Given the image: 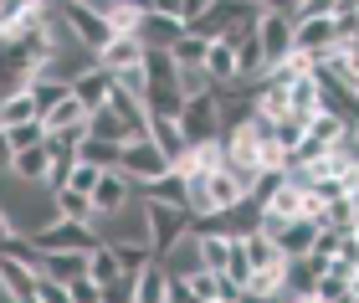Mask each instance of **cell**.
Returning a JSON list of instances; mask_svg holds the SVG:
<instances>
[{"instance_id": "cell-1", "label": "cell", "mask_w": 359, "mask_h": 303, "mask_svg": "<svg viewBox=\"0 0 359 303\" xmlns=\"http://www.w3.org/2000/svg\"><path fill=\"white\" fill-rule=\"evenodd\" d=\"M144 216H149V247H154V257H170V252L195 231V211H190V206L144 201Z\"/></svg>"}, {"instance_id": "cell-2", "label": "cell", "mask_w": 359, "mask_h": 303, "mask_svg": "<svg viewBox=\"0 0 359 303\" xmlns=\"http://www.w3.org/2000/svg\"><path fill=\"white\" fill-rule=\"evenodd\" d=\"M257 41H262V57L267 67L292 57V46H298V21H292L287 11H262L257 15Z\"/></svg>"}, {"instance_id": "cell-3", "label": "cell", "mask_w": 359, "mask_h": 303, "mask_svg": "<svg viewBox=\"0 0 359 303\" xmlns=\"http://www.w3.org/2000/svg\"><path fill=\"white\" fill-rule=\"evenodd\" d=\"M118 170H123L134 185H149V180H159V175L175 170V165H170V154L159 149L149 134H144V139H128V144H123V165H118Z\"/></svg>"}, {"instance_id": "cell-4", "label": "cell", "mask_w": 359, "mask_h": 303, "mask_svg": "<svg viewBox=\"0 0 359 303\" xmlns=\"http://www.w3.org/2000/svg\"><path fill=\"white\" fill-rule=\"evenodd\" d=\"M62 6V15H67V26H72V36L83 41V46H108V36H113V21L97 6H88V0H57Z\"/></svg>"}, {"instance_id": "cell-5", "label": "cell", "mask_w": 359, "mask_h": 303, "mask_svg": "<svg viewBox=\"0 0 359 303\" xmlns=\"http://www.w3.org/2000/svg\"><path fill=\"white\" fill-rule=\"evenodd\" d=\"M180 129H185L190 144H201V139H216V134H221V103H216V88L201 93V98H185Z\"/></svg>"}, {"instance_id": "cell-6", "label": "cell", "mask_w": 359, "mask_h": 303, "mask_svg": "<svg viewBox=\"0 0 359 303\" xmlns=\"http://www.w3.org/2000/svg\"><path fill=\"white\" fill-rule=\"evenodd\" d=\"M292 21H298V52H308V57H329L344 46L334 15H292Z\"/></svg>"}, {"instance_id": "cell-7", "label": "cell", "mask_w": 359, "mask_h": 303, "mask_svg": "<svg viewBox=\"0 0 359 303\" xmlns=\"http://www.w3.org/2000/svg\"><path fill=\"white\" fill-rule=\"evenodd\" d=\"M36 278H41V267H31L26 257H15V252L0 247V288H6V298L36 303Z\"/></svg>"}, {"instance_id": "cell-8", "label": "cell", "mask_w": 359, "mask_h": 303, "mask_svg": "<svg viewBox=\"0 0 359 303\" xmlns=\"http://www.w3.org/2000/svg\"><path fill=\"white\" fill-rule=\"evenodd\" d=\"M134 196H139V185L128 180L118 165H113V170H103V180L93 185V211H97V216H113V211H123Z\"/></svg>"}, {"instance_id": "cell-9", "label": "cell", "mask_w": 359, "mask_h": 303, "mask_svg": "<svg viewBox=\"0 0 359 303\" xmlns=\"http://www.w3.org/2000/svg\"><path fill=\"white\" fill-rule=\"evenodd\" d=\"M144 62V41H139V31H113L108 46H97V67H108L113 77L128 72V67H139Z\"/></svg>"}, {"instance_id": "cell-10", "label": "cell", "mask_w": 359, "mask_h": 303, "mask_svg": "<svg viewBox=\"0 0 359 303\" xmlns=\"http://www.w3.org/2000/svg\"><path fill=\"white\" fill-rule=\"evenodd\" d=\"M11 175L26 180V185H46V175H52V134H46L41 144H31V149H15Z\"/></svg>"}, {"instance_id": "cell-11", "label": "cell", "mask_w": 359, "mask_h": 303, "mask_svg": "<svg viewBox=\"0 0 359 303\" xmlns=\"http://www.w3.org/2000/svg\"><path fill=\"white\" fill-rule=\"evenodd\" d=\"M318 231H323V221H318V216H292V221H283V227H277L272 236H277V247H283L287 257H308Z\"/></svg>"}, {"instance_id": "cell-12", "label": "cell", "mask_w": 359, "mask_h": 303, "mask_svg": "<svg viewBox=\"0 0 359 303\" xmlns=\"http://www.w3.org/2000/svg\"><path fill=\"white\" fill-rule=\"evenodd\" d=\"M139 41L144 46H175L180 31H185V15H165V11H144L139 15Z\"/></svg>"}, {"instance_id": "cell-13", "label": "cell", "mask_w": 359, "mask_h": 303, "mask_svg": "<svg viewBox=\"0 0 359 303\" xmlns=\"http://www.w3.org/2000/svg\"><path fill=\"white\" fill-rule=\"evenodd\" d=\"M113 83H118V77H113L108 67H97V62H93L88 72H77V77H72V93H77V98H83L88 108H103V103L113 98Z\"/></svg>"}, {"instance_id": "cell-14", "label": "cell", "mask_w": 359, "mask_h": 303, "mask_svg": "<svg viewBox=\"0 0 359 303\" xmlns=\"http://www.w3.org/2000/svg\"><path fill=\"white\" fill-rule=\"evenodd\" d=\"M318 288V262L313 257H287L283 262V298H313Z\"/></svg>"}, {"instance_id": "cell-15", "label": "cell", "mask_w": 359, "mask_h": 303, "mask_svg": "<svg viewBox=\"0 0 359 303\" xmlns=\"http://www.w3.org/2000/svg\"><path fill=\"white\" fill-rule=\"evenodd\" d=\"M46 129H52V134H67V129H88V119H93V108L83 103V98H77V93H67V98H62L57 108H46Z\"/></svg>"}, {"instance_id": "cell-16", "label": "cell", "mask_w": 359, "mask_h": 303, "mask_svg": "<svg viewBox=\"0 0 359 303\" xmlns=\"http://www.w3.org/2000/svg\"><path fill=\"white\" fill-rule=\"evenodd\" d=\"M231 247H236V236H231V231H195L201 267H210V273H226V262H231Z\"/></svg>"}, {"instance_id": "cell-17", "label": "cell", "mask_w": 359, "mask_h": 303, "mask_svg": "<svg viewBox=\"0 0 359 303\" xmlns=\"http://www.w3.org/2000/svg\"><path fill=\"white\" fill-rule=\"evenodd\" d=\"M165 298H170V267H165V257H154L134 278V303H165Z\"/></svg>"}, {"instance_id": "cell-18", "label": "cell", "mask_w": 359, "mask_h": 303, "mask_svg": "<svg viewBox=\"0 0 359 303\" xmlns=\"http://www.w3.org/2000/svg\"><path fill=\"white\" fill-rule=\"evenodd\" d=\"M144 103H149L154 119H180V114H185V93H180V83H149V88H144Z\"/></svg>"}, {"instance_id": "cell-19", "label": "cell", "mask_w": 359, "mask_h": 303, "mask_svg": "<svg viewBox=\"0 0 359 303\" xmlns=\"http://www.w3.org/2000/svg\"><path fill=\"white\" fill-rule=\"evenodd\" d=\"M88 273L103 283V293L113 288V283H123L128 273H123V262H118V252H113V242H97L93 252H88Z\"/></svg>"}, {"instance_id": "cell-20", "label": "cell", "mask_w": 359, "mask_h": 303, "mask_svg": "<svg viewBox=\"0 0 359 303\" xmlns=\"http://www.w3.org/2000/svg\"><path fill=\"white\" fill-rule=\"evenodd\" d=\"M31 119H41V103L31 98V88H15L0 98V123L6 129H15V123H31Z\"/></svg>"}, {"instance_id": "cell-21", "label": "cell", "mask_w": 359, "mask_h": 303, "mask_svg": "<svg viewBox=\"0 0 359 303\" xmlns=\"http://www.w3.org/2000/svg\"><path fill=\"white\" fill-rule=\"evenodd\" d=\"M41 273H52L62 283H72V278H83L88 273V252H41Z\"/></svg>"}, {"instance_id": "cell-22", "label": "cell", "mask_w": 359, "mask_h": 303, "mask_svg": "<svg viewBox=\"0 0 359 303\" xmlns=\"http://www.w3.org/2000/svg\"><path fill=\"white\" fill-rule=\"evenodd\" d=\"M144 201H170V206H185V170H165L159 180L139 185Z\"/></svg>"}, {"instance_id": "cell-23", "label": "cell", "mask_w": 359, "mask_h": 303, "mask_svg": "<svg viewBox=\"0 0 359 303\" xmlns=\"http://www.w3.org/2000/svg\"><path fill=\"white\" fill-rule=\"evenodd\" d=\"M88 134H97V139H118V144H128V119H123L113 103H103V108H93Z\"/></svg>"}, {"instance_id": "cell-24", "label": "cell", "mask_w": 359, "mask_h": 303, "mask_svg": "<svg viewBox=\"0 0 359 303\" xmlns=\"http://www.w3.org/2000/svg\"><path fill=\"white\" fill-rule=\"evenodd\" d=\"M52 196H57V216H72V221H97L88 190H77V185H57Z\"/></svg>"}, {"instance_id": "cell-25", "label": "cell", "mask_w": 359, "mask_h": 303, "mask_svg": "<svg viewBox=\"0 0 359 303\" xmlns=\"http://www.w3.org/2000/svg\"><path fill=\"white\" fill-rule=\"evenodd\" d=\"M149 139L170 154V165L190 149V139H185V129H180V119H154V123H149Z\"/></svg>"}, {"instance_id": "cell-26", "label": "cell", "mask_w": 359, "mask_h": 303, "mask_svg": "<svg viewBox=\"0 0 359 303\" xmlns=\"http://www.w3.org/2000/svg\"><path fill=\"white\" fill-rule=\"evenodd\" d=\"M323 227H339V231H354V221H359V196H349V190H339V196L323 206Z\"/></svg>"}, {"instance_id": "cell-27", "label": "cell", "mask_w": 359, "mask_h": 303, "mask_svg": "<svg viewBox=\"0 0 359 303\" xmlns=\"http://www.w3.org/2000/svg\"><path fill=\"white\" fill-rule=\"evenodd\" d=\"M77 159H93V165L113 170V165H123V144H118V139H97V134H88L83 144H77Z\"/></svg>"}, {"instance_id": "cell-28", "label": "cell", "mask_w": 359, "mask_h": 303, "mask_svg": "<svg viewBox=\"0 0 359 303\" xmlns=\"http://www.w3.org/2000/svg\"><path fill=\"white\" fill-rule=\"evenodd\" d=\"M144 72H149V83H175L180 77L175 46H144Z\"/></svg>"}, {"instance_id": "cell-29", "label": "cell", "mask_w": 359, "mask_h": 303, "mask_svg": "<svg viewBox=\"0 0 359 303\" xmlns=\"http://www.w3.org/2000/svg\"><path fill=\"white\" fill-rule=\"evenodd\" d=\"M318 108H323V88H318V72H303L298 83H292V114L313 119Z\"/></svg>"}, {"instance_id": "cell-30", "label": "cell", "mask_w": 359, "mask_h": 303, "mask_svg": "<svg viewBox=\"0 0 359 303\" xmlns=\"http://www.w3.org/2000/svg\"><path fill=\"white\" fill-rule=\"evenodd\" d=\"M236 77H252V83H257V77H267V57H262V41H257V31L236 46Z\"/></svg>"}, {"instance_id": "cell-31", "label": "cell", "mask_w": 359, "mask_h": 303, "mask_svg": "<svg viewBox=\"0 0 359 303\" xmlns=\"http://www.w3.org/2000/svg\"><path fill=\"white\" fill-rule=\"evenodd\" d=\"M205 67H210V77H216V83L236 77V41L216 36V41H210V52H205Z\"/></svg>"}, {"instance_id": "cell-32", "label": "cell", "mask_w": 359, "mask_h": 303, "mask_svg": "<svg viewBox=\"0 0 359 303\" xmlns=\"http://www.w3.org/2000/svg\"><path fill=\"white\" fill-rule=\"evenodd\" d=\"M205 52H210V36H201V31H180V41H175V62L180 67H201L205 62Z\"/></svg>"}, {"instance_id": "cell-33", "label": "cell", "mask_w": 359, "mask_h": 303, "mask_svg": "<svg viewBox=\"0 0 359 303\" xmlns=\"http://www.w3.org/2000/svg\"><path fill=\"white\" fill-rule=\"evenodd\" d=\"M283 262L277 267H257V273L247 278V298H283Z\"/></svg>"}, {"instance_id": "cell-34", "label": "cell", "mask_w": 359, "mask_h": 303, "mask_svg": "<svg viewBox=\"0 0 359 303\" xmlns=\"http://www.w3.org/2000/svg\"><path fill=\"white\" fill-rule=\"evenodd\" d=\"M175 83H180V93H185V98H201V93H210V88H216V77H210V67L201 62V67H180V77H175Z\"/></svg>"}, {"instance_id": "cell-35", "label": "cell", "mask_w": 359, "mask_h": 303, "mask_svg": "<svg viewBox=\"0 0 359 303\" xmlns=\"http://www.w3.org/2000/svg\"><path fill=\"white\" fill-rule=\"evenodd\" d=\"M185 283H190V298H201V303H216L221 273H210V267H190V273H185Z\"/></svg>"}, {"instance_id": "cell-36", "label": "cell", "mask_w": 359, "mask_h": 303, "mask_svg": "<svg viewBox=\"0 0 359 303\" xmlns=\"http://www.w3.org/2000/svg\"><path fill=\"white\" fill-rule=\"evenodd\" d=\"M339 236H344V231H339V227H323V231L313 236V252H308V257H313V262H318V273H323V267H329V262L339 257Z\"/></svg>"}, {"instance_id": "cell-37", "label": "cell", "mask_w": 359, "mask_h": 303, "mask_svg": "<svg viewBox=\"0 0 359 303\" xmlns=\"http://www.w3.org/2000/svg\"><path fill=\"white\" fill-rule=\"evenodd\" d=\"M67 298H72V303H103L108 293H103V283H97L93 273H83V278L67 283Z\"/></svg>"}, {"instance_id": "cell-38", "label": "cell", "mask_w": 359, "mask_h": 303, "mask_svg": "<svg viewBox=\"0 0 359 303\" xmlns=\"http://www.w3.org/2000/svg\"><path fill=\"white\" fill-rule=\"evenodd\" d=\"M103 180V165H93V159H77L72 165V175H67V185H77V190H88L93 196V185Z\"/></svg>"}, {"instance_id": "cell-39", "label": "cell", "mask_w": 359, "mask_h": 303, "mask_svg": "<svg viewBox=\"0 0 359 303\" xmlns=\"http://www.w3.org/2000/svg\"><path fill=\"white\" fill-rule=\"evenodd\" d=\"M62 298H67V283L52 278V273H41L36 278V303H62Z\"/></svg>"}, {"instance_id": "cell-40", "label": "cell", "mask_w": 359, "mask_h": 303, "mask_svg": "<svg viewBox=\"0 0 359 303\" xmlns=\"http://www.w3.org/2000/svg\"><path fill=\"white\" fill-rule=\"evenodd\" d=\"M226 273L241 278V283L252 278V257H247V247H241V236H236V247H231V262H226Z\"/></svg>"}, {"instance_id": "cell-41", "label": "cell", "mask_w": 359, "mask_h": 303, "mask_svg": "<svg viewBox=\"0 0 359 303\" xmlns=\"http://www.w3.org/2000/svg\"><path fill=\"white\" fill-rule=\"evenodd\" d=\"M339 6H344V0H303V6H298V15H334Z\"/></svg>"}, {"instance_id": "cell-42", "label": "cell", "mask_w": 359, "mask_h": 303, "mask_svg": "<svg viewBox=\"0 0 359 303\" xmlns=\"http://www.w3.org/2000/svg\"><path fill=\"white\" fill-rule=\"evenodd\" d=\"M11 159H15V149H11V134H6V123H0V175H11Z\"/></svg>"}, {"instance_id": "cell-43", "label": "cell", "mask_w": 359, "mask_h": 303, "mask_svg": "<svg viewBox=\"0 0 359 303\" xmlns=\"http://www.w3.org/2000/svg\"><path fill=\"white\" fill-rule=\"evenodd\" d=\"M205 6H210V0H180V15H185V26L195 21V15H205Z\"/></svg>"}, {"instance_id": "cell-44", "label": "cell", "mask_w": 359, "mask_h": 303, "mask_svg": "<svg viewBox=\"0 0 359 303\" xmlns=\"http://www.w3.org/2000/svg\"><path fill=\"white\" fill-rule=\"evenodd\" d=\"M15 231H21V227H15V221H11V211H6V206H0V247H6L11 236H15Z\"/></svg>"}, {"instance_id": "cell-45", "label": "cell", "mask_w": 359, "mask_h": 303, "mask_svg": "<svg viewBox=\"0 0 359 303\" xmlns=\"http://www.w3.org/2000/svg\"><path fill=\"white\" fill-rule=\"evenodd\" d=\"M149 11H165V15H180V0H154Z\"/></svg>"}, {"instance_id": "cell-46", "label": "cell", "mask_w": 359, "mask_h": 303, "mask_svg": "<svg viewBox=\"0 0 359 303\" xmlns=\"http://www.w3.org/2000/svg\"><path fill=\"white\" fill-rule=\"evenodd\" d=\"M118 6H134V11L144 15V11H149V6H154V0H118Z\"/></svg>"}, {"instance_id": "cell-47", "label": "cell", "mask_w": 359, "mask_h": 303, "mask_svg": "<svg viewBox=\"0 0 359 303\" xmlns=\"http://www.w3.org/2000/svg\"><path fill=\"white\" fill-rule=\"evenodd\" d=\"M0 41H6V26H0Z\"/></svg>"}, {"instance_id": "cell-48", "label": "cell", "mask_w": 359, "mask_h": 303, "mask_svg": "<svg viewBox=\"0 0 359 303\" xmlns=\"http://www.w3.org/2000/svg\"><path fill=\"white\" fill-rule=\"evenodd\" d=\"M354 139H359V123H354Z\"/></svg>"}, {"instance_id": "cell-49", "label": "cell", "mask_w": 359, "mask_h": 303, "mask_svg": "<svg viewBox=\"0 0 359 303\" xmlns=\"http://www.w3.org/2000/svg\"><path fill=\"white\" fill-rule=\"evenodd\" d=\"M354 6H359V0H354Z\"/></svg>"}]
</instances>
